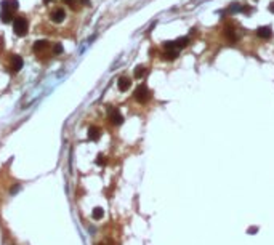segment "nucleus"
<instances>
[{
    "mask_svg": "<svg viewBox=\"0 0 274 245\" xmlns=\"http://www.w3.org/2000/svg\"><path fill=\"white\" fill-rule=\"evenodd\" d=\"M53 51H55V53H61V51H63V47H61L59 43H56L55 48H53Z\"/></svg>",
    "mask_w": 274,
    "mask_h": 245,
    "instance_id": "aec40b11",
    "label": "nucleus"
},
{
    "mask_svg": "<svg viewBox=\"0 0 274 245\" xmlns=\"http://www.w3.org/2000/svg\"><path fill=\"white\" fill-rule=\"evenodd\" d=\"M63 2H64L66 5H71L72 8H75V2H77V0H63Z\"/></svg>",
    "mask_w": 274,
    "mask_h": 245,
    "instance_id": "6ab92c4d",
    "label": "nucleus"
},
{
    "mask_svg": "<svg viewBox=\"0 0 274 245\" xmlns=\"http://www.w3.org/2000/svg\"><path fill=\"white\" fill-rule=\"evenodd\" d=\"M2 8L3 10H10V11H13V10H18V0H2Z\"/></svg>",
    "mask_w": 274,
    "mask_h": 245,
    "instance_id": "39448f33",
    "label": "nucleus"
},
{
    "mask_svg": "<svg viewBox=\"0 0 274 245\" xmlns=\"http://www.w3.org/2000/svg\"><path fill=\"white\" fill-rule=\"evenodd\" d=\"M103 215H104V212H103V208H101V207H96V208L93 210V213H91V216H93L95 220L103 218Z\"/></svg>",
    "mask_w": 274,
    "mask_h": 245,
    "instance_id": "4468645a",
    "label": "nucleus"
},
{
    "mask_svg": "<svg viewBox=\"0 0 274 245\" xmlns=\"http://www.w3.org/2000/svg\"><path fill=\"white\" fill-rule=\"evenodd\" d=\"M164 47L167 48V50H173V48H177V43H175V42H170V40H168V42H165V43H164Z\"/></svg>",
    "mask_w": 274,
    "mask_h": 245,
    "instance_id": "a211bd4d",
    "label": "nucleus"
},
{
    "mask_svg": "<svg viewBox=\"0 0 274 245\" xmlns=\"http://www.w3.org/2000/svg\"><path fill=\"white\" fill-rule=\"evenodd\" d=\"M224 36H226L228 39H231V40H236V39H237L236 34H234V31H233V27H226V29H224Z\"/></svg>",
    "mask_w": 274,
    "mask_h": 245,
    "instance_id": "f3484780",
    "label": "nucleus"
},
{
    "mask_svg": "<svg viewBox=\"0 0 274 245\" xmlns=\"http://www.w3.org/2000/svg\"><path fill=\"white\" fill-rule=\"evenodd\" d=\"M144 75H146V67L144 66H138L135 69V77H136V79H143Z\"/></svg>",
    "mask_w": 274,
    "mask_h": 245,
    "instance_id": "ddd939ff",
    "label": "nucleus"
},
{
    "mask_svg": "<svg viewBox=\"0 0 274 245\" xmlns=\"http://www.w3.org/2000/svg\"><path fill=\"white\" fill-rule=\"evenodd\" d=\"M257 34H258V37H261V39H271L272 31H271L269 26H264V27H258Z\"/></svg>",
    "mask_w": 274,
    "mask_h": 245,
    "instance_id": "423d86ee",
    "label": "nucleus"
},
{
    "mask_svg": "<svg viewBox=\"0 0 274 245\" xmlns=\"http://www.w3.org/2000/svg\"><path fill=\"white\" fill-rule=\"evenodd\" d=\"M44 2H45V3H48V2H51V0H44Z\"/></svg>",
    "mask_w": 274,
    "mask_h": 245,
    "instance_id": "b1692460",
    "label": "nucleus"
},
{
    "mask_svg": "<svg viewBox=\"0 0 274 245\" xmlns=\"http://www.w3.org/2000/svg\"><path fill=\"white\" fill-rule=\"evenodd\" d=\"M177 56H178V53H177V51H173V50H170V51L164 53V59H168V61L177 59Z\"/></svg>",
    "mask_w": 274,
    "mask_h": 245,
    "instance_id": "2eb2a0df",
    "label": "nucleus"
},
{
    "mask_svg": "<svg viewBox=\"0 0 274 245\" xmlns=\"http://www.w3.org/2000/svg\"><path fill=\"white\" fill-rule=\"evenodd\" d=\"M2 47H3V39L0 37V48H2Z\"/></svg>",
    "mask_w": 274,
    "mask_h": 245,
    "instance_id": "5701e85b",
    "label": "nucleus"
},
{
    "mask_svg": "<svg viewBox=\"0 0 274 245\" xmlns=\"http://www.w3.org/2000/svg\"><path fill=\"white\" fill-rule=\"evenodd\" d=\"M13 29H15V34L19 37H23L27 34V21L26 18L23 16H18L15 18V21H13Z\"/></svg>",
    "mask_w": 274,
    "mask_h": 245,
    "instance_id": "f257e3e1",
    "label": "nucleus"
},
{
    "mask_svg": "<svg viewBox=\"0 0 274 245\" xmlns=\"http://www.w3.org/2000/svg\"><path fill=\"white\" fill-rule=\"evenodd\" d=\"M23 64H24V61L21 56H18V55H13V58H11V71L13 72H18L23 69Z\"/></svg>",
    "mask_w": 274,
    "mask_h": 245,
    "instance_id": "7ed1b4c3",
    "label": "nucleus"
},
{
    "mask_svg": "<svg viewBox=\"0 0 274 245\" xmlns=\"http://www.w3.org/2000/svg\"><path fill=\"white\" fill-rule=\"evenodd\" d=\"M175 43H177L178 48H185L189 45V37H180L178 40H175Z\"/></svg>",
    "mask_w": 274,
    "mask_h": 245,
    "instance_id": "9d476101",
    "label": "nucleus"
},
{
    "mask_svg": "<svg viewBox=\"0 0 274 245\" xmlns=\"http://www.w3.org/2000/svg\"><path fill=\"white\" fill-rule=\"evenodd\" d=\"M109 120L114 123V125H120V123L124 122V117H122V114L119 112V111H112L111 115H109Z\"/></svg>",
    "mask_w": 274,
    "mask_h": 245,
    "instance_id": "0eeeda50",
    "label": "nucleus"
},
{
    "mask_svg": "<svg viewBox=\"0 0 274 245\" xmlns=\"http://www.w3.org/2000/svg\"><path fill=\"white\" fill-rule=\"evenodd\" d=\"M269 11H271V13H274V2H272V3H271V6H269Z\"/></svg>",
    "mask_w": 274,
    "mask_h": 245,
    "instance_id": "4be33fe9",
    "label": "nucleus"
},
{
    "mask_svg": "<svg viewBox=\"0 0 274 245\" xmlns=\"http://www.w3.org/2000/svg\"><path fill=\"white\" fill-rule=\"evenodd\" d=\"M66 18V11L64 10H61V8H58V10H55L53 13H51V19L55 21V23H61L63 19Z\"/></svg>",
    "mask_w": 274,
    "mask_h": 245,
    "instance_id": "6e6552de",
    "label": "nucleus"
},
{
    "mask_svg": "<svg viewBox=\"0 0 274 245\" xmlns=\"http://www.w3.org/2000/svg\"><path fill=\"white\" fill-rule=\"evenodd\" d=\"M44 48H47V40H37L34 43V51H40Z\"/></svg>",
    "mask_w": 274,
    "mask_h": 245,
    "instance_id": "f8f14e48",
    "label": "nucleus"
},
{
    "mask_svg": "<svg viewBox=\"0 0 274 245\" xmlns=\"http://www.w3.org/2000/svg\"><path fill=\"white\" fill-rule=\"evenodd\" d=\"M151 98V92L147 90L146 85H139L136 90H135V100L139 101V103H146L147 100Z\"/></svg>",
    "mask_w": 274,
    "mask_h": 245,
    "instance_id": "f03ea898",
    "label": "nucleus"
},
{
    "mask_svg": "<svg viewBox=\"0 0 274 245\" xmlns=\"http://www.w3.org/2000/svg\"><path fill=\"white\" fill-rule=\"evenodd\" d=\"M131 87V80L128 79V77H120L117 82V88L120 90V92H127V90Z\"/></svg>",
    "mask_w": 274,
    "mask_h": 245,
    "instance_id": "20e7f679",
    "label": "nucleus"
},
{
    "mask_svg": "<svg viewBox=\"0 0 274 245\" xmlns=\"http://www.w3.org/2000/svg\"><path fill=\"white\" fill-rule=\"evenodd\" d=\"M88 138L93 139V141H96V139L100 138V128H98V127H90V130H88Z\"/></svg>",
    "mask_w": 274,
    "mask_h": 245,
    "instance_id": "1a4fd4ad",
    "label": "nucleus"
},
{
    "mask_svg": "<svg viewBox=\"0 0 274 245\" xmlns=\"http://www.w3.org/2000/svg\"><path fill=\"white\" fill-rule=\"evenodd\" d=\"M96 164H100V165H101V164H104V157H103V156H100V157H98V160H96Z\"/></svg>",
    "mask_w": 274,
    "mask_h": 245,
    "instance_id": "412c9836",
    "label": "nucleus"
},
{
    "mask_svg": "<svg viewBox=\"0 0 274 245\" xmlns=\"http://www.w3.org/2000/svg\"><path fill=\"white\" fill-rule=\"evenodd\" d=\"M229 13H239V11H244V6L241 3H231V6L228 8Z\"/></svg>",
    "mask_w": 274,
    "mask_h": 245,
    "instance_id": "9b49d317",
    "label": "nucleus"
},
{
    "mask_svg": "<svg viewBox=\"0 0 274 245\" xmlns=\"http://www.w3.org/2000/svg\"><path fill=\"white\" fill-rule=\"evenodd\" d=\"M11 16H13V15H11V11H10V10H3V13H2V16H0V18H2L3 23H10V21H11Z\"/></svg>",
    "mask_w": 274,
    "mask_h": 245,
    "instance_id": "dca6fc26",
    "label": "nucleus"
}]
</instances>
